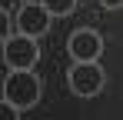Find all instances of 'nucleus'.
Masks as SVG:
<instances>
[{
    "mask_svg": "<svg viewBox=\"0 0 123 120\" xmlns=\"http://www.w3.org/2000/svg\"><path fill=\"white\" fill-rule=\"evenodd\" d=\"M67 50H70V57L77 60V63H93V60H100L103 53V40L97 30H73L70 40H67Z\"/></svg>",
    "mask_w": 123,
    "mask_h": 120,
    "instance_id": "nucleus-5",
    "label": "nucleus"
},
{
    "mask_svg": "<svg viewBox=\"0 0 123 120\" xmlns=\"http://www.w3.org/2000/svg\"><path fill=\"white\" fill-rule=\"evenodd\" d=\"M0 120H20V107H13V103H0Z\"/></svg>",
    "mask_w": 123,
    "mask_h": 120,
    "instance_id": "nucleus-7",
    "label": "nucleus"
},
{
    "mask_svg": "<svg viewBox=\"0 0 123 120\" xmlns=\"http://www.w3.org/2000/svg\"><path fill=\"white\" fill-rule=\"evenodd\" d=\"M50 20H53V13L43 7L40 0H27L17 10V30L27 33V37H43L50 30Z\"/></svg>",
    "mask_w": 123,
    "mask_h": 120,
    "instance_id": "nucleus-4",
    "label": "nucleus"
},
{
    "mask_svg": "<svg viewBox=\"0 0 123 120\" xmlns=\"http://www.w3.org/2000/svg\"><path fill=\"white\" fill-rule=\"evenodd\" d=\"M37 60H40L37 37H27V33L3 37V63H7L10 70H33Z\"/></svg>",
    "mask_w": 123,
    "mask_h": 120,
    "instance_id": "nucleus-2",
    "label": "nucleus"
},
{
    "mask_svg": "<svg viewBox=\"0 0 123 120\" xmlns=\"http://www.w3.org/2000/svg\"><path fill=\"white\" fill-rule=\"evenodd\" d=\"M103 7H110V10H117V7H123V0H100Z\"/></svg>",
    "mask_w": 123,
    "mask_h": 120,
    "instance_id": "nucleus-8",
    "label": "nucleus"
},
{
    "mask_svg": "<svg viewBox=\"0 0 123 120\" xmlns=\"http://www.w3.org/2000/svg\"><path fill=\"white\" fill-rule=\"evenodd\" d=\"M67 83H70V90L77 97H97L103 90V83H106V73H103V67L97 60L93 63H77L73 60V67L67 73Z\"/></svg>",
    "mask_w": 123,
    "mask_h": 120,
    "instance_id": "nucleus-3",
    "label": "nucleus"
},
{
    "mask_svg": "<svg viewBox=\"0 0 123 120\" xmlns=\"http://www.w3.org/2000/svg\"><path fill=\"white\" fill-rule=\"evenodd\" d=\"M3 100L20 107V110L37 107V100H40V77L33 70H10L3 77Z\"/></svg>",
    "mask_w": 123,
    "mask_h": 120,
    "instance_id": "nucleus-1",
    "label": "nucleus"
},
{
    "mask_svg": "<svg viewBox=\"0 0 123 120\" xmlns=\"http://www.w3.org/2000/svg\"><path fill=\"white\" fill-rule=\"evenodd\" d=\"M40 3L53 13V17H70V13L77 10V0H40Z\"/></svg>",
    "mask_w": 123,
    "mask_h": 120,
    "instance_id": "nucleus-6",
    "label": "nucleus"
}]
</instances>
